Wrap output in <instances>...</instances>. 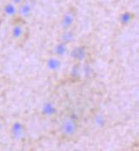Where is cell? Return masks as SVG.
Wrapping results in <instances>:
<instances>
[{
	"label": "cell",
	"instance_id": "cell-6",
	"mask_svg": "<svg viewBox=\"0 0 139 151\" xmlns=\"http://www.w3.org/2000/svg\"><path fill=\"white\" fill-rule=\"evenodd\" d=\"M10 134L14 140H17V141L22 140L26 135V127L24 124L19 121L14 122L10 128Z\"/></svg>",
	"mask_w": 139,
	"mask_h": 151
},
{
	"label": "cell",
	"instance_id": "cell-17",
	"mask_svg": "<svg viewBox=\"0 0 139 151\" xmlns=\"http://www.w3.org/2000/svg\"><path fill=\"white\" fill-rule=\"evenodd\" d=\"M2 130H3V122L0 120V133L2 132Z\"/></svg>",
	"mask_w": 139,
	"mask_h": 151
},
{
	"label": "cell",
	"instance_id": "cell-10",
	"mask_svg": "<svg viewBox=\"0 0 139 151\" xmlns=\"http://www.w3.org/2000/svg\"><path fill=\"white\" fill-rule=\"evenodd\" d=\"M68 79L70 83H78L82 81L81 63H73L68 74Z\"/></svg>",
	"mask_w": 139,
	"mask_h": 151
},
{
	"label": "cell",
	"instance_id": "cell-3",
	"mask_svg": "<svg viewBox=\"0 0 139 151\" xmlns=\"http://www.w3.org/2000/svg\"><path fill=\"white\" fill-rule=\"evenodd\" d=\"M69 56L73 63H83L90 60V52L87 46L81 44L70 50Z\"/></svg>",
	"mask_w": 139,
	"mask_h": 151
},
{
	"label": "cell",
	"instance_id": "cell-12",
	"mask_svg": "<svg viewBox=\"0 0 139 151\" xmlns=\"http://www.w3.org/2000/svg\"><path fill=\"white\" fill-rule=\"evenodd\" d=\"M57 112H58V108L54 101L48 100L42 104L41 107V113L43 116L53 117L57 114Z\"/></svg>",
	"mask_w": 139,
	"mask_h": 151
},
{
	"label": "cell",
	"instance_id": "cell-4",
	"mask_svg": "<svg viewBox=\"0 0 139 151\" xmlns=\"http://www.w3.org/2000/svg\"><path fill=\"white\" fill-rule=\"evenodd\" d=\"M78 124L76 117L72 115L65 117L61 125V132L62 134L66 137H70L74 136L77 132Z\"/></svg>",
	"mask_w": 139,
	"mask_h": 151
},
{
	"label": "cell",
	"instance_id": "cell-14",
	"mask_svg": "<svg viewBox=\"0 0 139 151\" xmlns=\"http://www.w3.org/2000/svg\"><path fill=\"white\" fill-rule=\"evenodd\" d=\"M134 19L135 14L129 10H125L121 12L118 16V21L121 27H128L130 24H132Z\"/></svg>",
	"mask_w": 139,
	"mask_h": 151
},
{
	"label": "cell",
	"instance_id": "cell-11",
	"mask_svg": "<svg viewBox=\"0 0 139 151\" xmlns=\"http://www.w3.org/2000/svg\"><path fill=\"white\" fill-rule=\"evenodd\" d=\"M76 31L75 28L68 29V30H61V32L59 35L58 41L65 43L67 45H70L76 39Z\"/></svg>",
	"mask_w": 139,
	"mask_h": 151
},
{
	"label": "cell",
	"instance_id": "cell-16",
	"mask_svg": "<svg viewBox=\"0 0 139 151\" xmlns=\"http://www.w3.org/2000/svg\"><path fill=\"white\" fill-rule=\"evenodd\" d=\"M10 2H12L14 4H15L16 6H19V5H21V4L25 1V0H9Z\"/></svg>",
	"mask_w": 139,
	"mask_h": 151
},
{
	"label": "cell",
	"instance_id": "cell-7",
	"mask_svg": "<svg viewBox=\"0 0 139 151\" xmlns=\"http://www.w3.org/2000/svg\"><path fill=\"white\" fill-rule=\"evenodd\" d=\"M96 76V71L90 60L82 63V81H91Z\"/></svg>",
	"mask_w": 139,
	"mask_h": 151
},
{
	"label": "cell",
	"instance_id": "cell-8",
	"mask_svg": "<svg viewBox=\"0 0 139 151\" xmlns=\"http://www.w3.org/2000/svg\"><path fill=\"white\" fill-rule=\"evenodd\" d=\"M69 47V45H67L65 43L57 41V42L52 48V55L63 60L64 57L69 55L70 50Z\"/></svg>",
	"mask_w": 139,
	"mask_h": 151
},
{
	"label": "cell",
	"instance_id": "cell-2",
	"mask_svg": "<svg viewBox=\"0 0 139 151\" xmlns=\"http://www.w3.org/2000/svg\"><path fill=\"white\" fill-rule=\"evenodd\" d=\"M77 9L74 6L68 8L63 13L59 21V26L61 30H68L75 28V25L77 21Z\"/></svg>",
	"mask_w": 139,
	"mask_h": 151
},
{
	"label": "cell",
	"instance_id": "cell-13",
	"mask_svg": "<svg viewBox=\"0 0 139 151\" xmlns=\"http://www.w3.org/2000/svg\"><path fill=\"white\" fill-rule=\"evenodd\" d=\"M3 14L5 17L9 18L12 21L18 17V6L9 1L3 7Z\"/></svg>",
	"mask_w": 139,
	"mask_h": 151
},
{
	"label": "cell",
	"instance_id": "cell-5",
	"mask_svg": "<svg viewBox=\"0 0 139 151\" xmlns=\"http://www.w3.org/2000/svg\"><path fill=\"white\" fill-rule=\"evenodd\" d=\"M36 6V0H25L18 6V17L26 21L29 18Z\"/></svg>",
	"mask_w": 139,
	"mask_h": 151
},
{
	"label": "cell",
	"instance_id": "cell-15",
	"mask_svg": "<svg viewBox=\"0 0 139 151\" xmlns=\"http://www.w3.org/2000/svg\"><path fill=\"white\" fill-rule=\"evenodd\" d=\"M94 122H95V124L97 125V126H99V127L103 126L104 124V122H105L104 116V115H102V114H100V113H98V114H97V115L95 116Z\"/></svg>",
	"mask_w": 139,
	"mask_h": 151
},
{
	"label": "cell",
	"instance_id": "cell-9",
	"mask_svg": "<svg viewBox=\"0 0 139 151\" xmlns=\"http://www.w3.org/2000/svg\"><path fill=\"white\" fill-rule=\"evenodd\" d=\"M62 67V60L50 55L46 60V68L51 73H57Z\"/></svg>",
	"mask_w": 139,
	"mask_h": 151
},
{
	"label": "cell",
	"instance_id": "cell-1",
	"mask_svg": "<svg viewBox=\"0 0 139 151\" xmlns=\"http://www.w3.org/2000/svg\"><path fill=\"white\" fill-rule=\"evenodd\" d=\"M11 22V37L19 44H23L28 39L29 29L26 21L19 17L12 20Z\"/></svg>",
	"mask_w": 139,
	"mask_h": 151
}]
</instances>
